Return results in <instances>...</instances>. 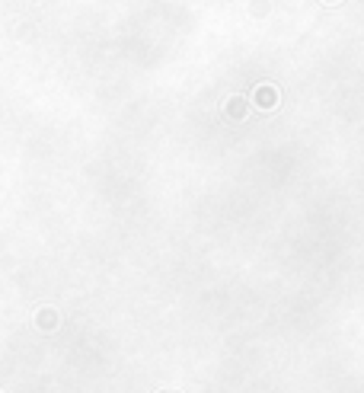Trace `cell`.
<instances>
[{
	"mask_svg": "<svg viewBox=\"0 0 364 393\" xmlns=\"http://www.w3.org/2000/svg\"><path fill=\"white\" fill-rule=\"evenodd\" d=\"M256 103H259L262 109H271V106H278V90H275L271 84L259 86V90H256Z\"/></svg>",
	"mask_w": 364,
	"mask_h": 393,
	"instance_id": "cell-1",
	"label": "cell"
},
{
	"mask_svg": "<svg viewBox=\"0 0 364 393\" xmlns=\"http://www.w3.org/2000/svg\"><path fill=\"white\" fill-rule=\"evenodd\" d=\"M224 112L230 115V119H236V122H243L246 119V106H243V99H227V106H224Z\"/></svg>",
	"mask_w": 364,
	"mask_h": 393,
	"instance_id": "cell-2",
	"label": "cell"
},
{
	"mask_svg": "<svg viewBox=\"0 0 364 393\" xmlns=\"http://www.w3.org/2000/svg\"><path fill=\"white\" fill-rule=\"evenodd\" d=\"M58 326V313L55 310H42V313H38V329H55Z\"/></svg>",
	"mask_w": 364,
	"mask_h": 393,
	"instance_id": "cell-3",
	"label": "cell"
},
{
	"mask_svg": "<svg viewBox=\"0 0 364 393\" xmlns=\"http://www.w3.org/2000/svg\"><path fill=\"white\" fill-rule=\"evenodd\" d=\"M326 3H336V0H326Z\"/></svg>",
	"mask_w": 364,
	"mask_h": 393,
	"instance_id": "cell-4",
	"label": "cell"
}]
</instances>
